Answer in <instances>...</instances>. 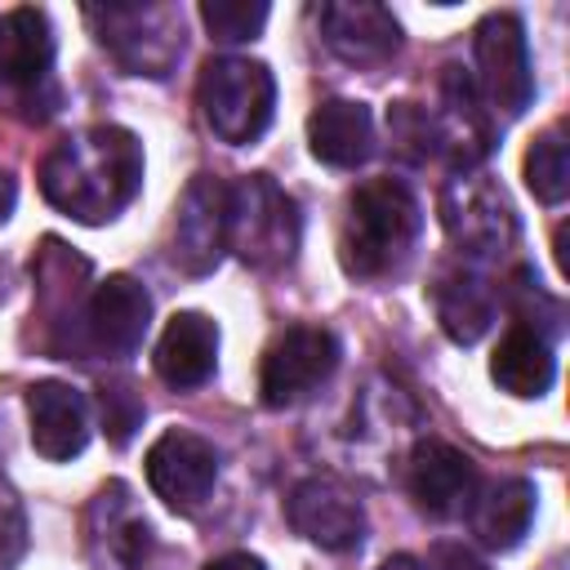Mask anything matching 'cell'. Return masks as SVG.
<instances>
[{"label": "cell", "instance_id": "cell-1", "mask_svg": "<svg viewBox=\"0 0 570 570\" xmlns=\"http://www.w3.org/2000/svg\"><path fill=\"white\" fill-rule=\"evenodd\" d=\"M142 187V147L120 125H89L40 160V191L76 223H111Z\"/></svg>", "mask_w": 570, "mask_h": 570}, {"label": "cell", "instance_id": "cell-2", "mask_svg": "<svg viewBox=\"0 0 570 570\" xmlns=\"http://www.w3.org/2000/svg\"><path fill=\"white\" fill-rule=\"evenodd\" d=\"M423 214L414 191L401 178H365L347 196L343 232H338V263L356 281H387L396 276L419 240Z\"/></svg>", "mask_w": 570, "mask_h": 570}, {"label": "cell", "instance_id": "cell-3", "mask_svg": "<svg viewBox=\"0 0 570 570\" xmlns=\"http://www.w3.org/2000/svg\"><path fill=\"white\" fill-rule=\"evenodd\" d=\"M303 236L298 205L267 174H249L227 187V249L258 272H276L294 263Z\"/></svg>", "mask_w": 570, "mask_h": 570}, {"label": "cell", "instance_id": "cell-4", "mask_svg": "<svg viewBox=\"0 0 570 570\" xmlns=\"http://www.w3.org/2000/svg\"><path fill=\"white\" fill-rule=\"evenodd\" d=\"M196 102L214 138L245 147L258 142L276 111V80L254 58H209L196 80Z\"/></svg>", "mask_w": 570, "mask_h": 570}, {"label": "cell", "instance_id": "cell-5", "mask_svg": "<svg viewBox=\"0 0 570 570\" xmlns=\"http://www.w3.org/2000/svg\"><path fill=\"white\" fill-rule=\"evenodd\" d=\"M436 209H441V227L450 245L468 258H499L517 240V209L490 174L459 169L441 187Z\"/></svg>", "mask_w": 570, "mask_h": 570}, {"label": "cell", "instance_id": "cell-6", "mask_svg": "<svg viewBox=\"0 0 570 570\" xmlns=\"http://www.w3.org/2000/svg\"><path fill=\"white\" fill-rule=\"evenodd\" d=\"M85 18L129 76H169L183 53V22L169 4H89Z\"/></svg>", "mask_w": 570, "mask_h": 570}, {"label": "cell", "instance_id": "cell-7", "mask_svg": "<svg viewBox=\"0 0 570 570\" xmlns=\"http://www.w3.org/2000/svg\"><path fill=\"white\" fill-rule=\"evenodd\" d=\"M338 338L325 325H289L281 330L258 365V396L272 410L298 405L307 401L321 383H330V374L338 370Z\"/></svg>", "mask_w": 570, "mask_h": 570}, {"label": "cell", "instance_id": "cell-8", "mask_svg": "<svg viewBox=\"0 0 570 570\" xmlns=\"http://www.w3.org/2000/svg\"><path fill=\"white\" fill-rule=\"evenodd\" d=\"M476 58V85L485 102L503 116H521L534 98V71L525 49V27L517 13H485L472 36Z\"/></svg>", "mask_w": 570, "mask_h": 570}, {"label": "cell", "instance_id": "cell-9", "mask_svg": "<svg viewBox=\"0 0 570 570\" xmlns=\"http://www.w3.org/2000/svg\"><path fill=\"white\" fill-rule=\"evenodd\" d=\"M147 325H151V294L134 276H107L85 298L76 347L98 356H134Z\"/></svg>", "mask_w": 570, "mask_h": 570}, {"label": "cell", "instance_id": "cell-10", "mask_svg": "<svg viewBox=\"0 0 570 570\" xmlns=\"http://www.w3.org/2000/svg\"><path fill=\"white\" fill-rule=\"evenodd\" d=\"M214 481H218V450L205 436H196L187 428H169L151 441L147 485L174 512H196L214 494Z\"/></svg>", "mask_w": 570, "mask_h": 570}, {"label": "cell", "instance_id": "cell-11", "mask_svg": "<svg viewBox=\"0 0 570 570\" xmlns=\"http://www.w3.org/2000/svg\"><path fill=\"white\" fill-rule=\"evenodd\" d=\"M285 517L294 525V534H303L307 543L325 548V552H347L365 539V508L356 499V490H347L338 476H307L289 490Z\"/></svg>", "mask_w": 570, "mask_h": 570}, {"label": "cell", "instance_id": "cell-12", "mask_svg": "<svg viewBox=\"0 0 570 570\" xmlns=\"http://www.w3.org/2000/svg\"><path fill=\"white\" fill-rule=\"evenodd\" d=\"M227 249V187L214 174H196L174 209V263L187 276H209Z\"/></svg>", "mask_w": 570, "mask_h": 570}, {"label": "cell", "instance_id": "cell-13", "mask_svg": "<svg viewBox=\"0 0 570 570\" xmlns=\"http://www.w3.org/2000/svg\"><path fill=\"white\" fill-rule=\"evenodd\" d=\"M405 490L428 517H459L476 494V463L450 441L423 436L405 459Z\"/></svg>", "mask_w": 570, "mask_h": 570}, {"label": "cell", "instance_id": "cell-14", "mask_svg": "<svg viewBox=\"0 0 570 570\" xmlns=\"http://www.w3.org/2000/svg\"><path fill=\"white\" fill-rule=\"evenodd\" d=\"M316 27L330 53H338L352 67H383L401 49V22L392 9L370 4V0H347V4H321Z\"/></svg>", "mask_w": 570, "mask_h": 570}, {"label": "cell", "instance_id": "cell-15", "mask_svg": "<svg viewBox=\"0 0 570 570\" xmlns=\"http://www.w3.org/2000/svg\"><path fill=\"white\" fill-rule=\"evenodd\" d=\"M27 414H31V445L49 463H67L89 445V401L80 387L40 379L27 387Z\"/></svg>", "mask_w": 570, "mask_h": 570}, {"label": "cell", "instance_id": "cell-16", "mask_svg": "<svg viewBox=\"0 0 570 570\" xmlns=\"http://www.w3.org/2000/svg\"><path fill=\"white\" fill-rule=\"evenodd\" d=\"M89 552L111 570H138L151 552V525L134 512L129 485L107 481L89 508Z\"/></svg>", "mask_w": 570, "mask_h": 570}, {"label": "cell", "instance_id": "cell-17", "mask_svg": "<svg viewBox=\"0 0 570 570\" xmlns=\"http://www.w3.org/2000/svg\"><path fill=\"white\" fill-rule=\"evenodd\" d=\"M53 67V31L49 18L31 4L0 13V89L36 94Z\"/></svg>", "mask_w": 570, "mask_h": 570}, {"label": "cell", "instance_id": "cell-18", "mask_svg": "<svg viewBox=\"0 0 570 570\" xmlns=\"http://www.w3.org/2000/svg\"><path fill=\"white\" fill-rule=\"evenodd\" d=\"M151 361H156V374L169 387H178V392L200 387L218 365V325L205 312L169 316V325L156 338V356Z\"/></svg>", "mask_w": 570, "mask_h": 570}, {"label": "cell", "instance_id": "cell-19", "mask_svg": "<svg viewBox=\"0 0 570 570\" xmlns=\"http://www.w3.org/2000/svg\"><path fill=\"white\" fill-rule=\"evenodd\" d=\"M441 94H445V102L432 116L436 151H445L459 169H472L490 151V120H485V107L476 98V85L459 67H445Z\"/></svg>", "mask_w": 570, "mask_h": 570}, {"label": "cell", "instance_id": "cell-20", "mask_svg": "<svg viewBox=\"0 0 570 570\" xmlns=\"http://www.w3.org/2000/svg\"><path fill=\"white\" fill-rule=\"evenodd\" d=\"M307 147L321 165L334 169H356L374 151V116L365 102L352 98H325L307 116Z\"/></svg>", "mask_w": 570, "mask_h": 570}, {"label": "cell", "instance_id": "cell-21", "mask_svg": "<svg viewBox=\"0 0 570 570\" xmlns=\"http://www.w3.org/2000/svg\"><path fill=\"white\" fill-rule=\"evenodd\" d=\"M534 521V485L521 481V476H503V481H490L485 490L476 485L472 503H468V525L472 534L494 548V552H508L525 539Z\"/></svg>", "mask_w": 570, "mask_h": 570}, {"label": "cell", "instance_id": "cell-22", "mask_svg": "<svg viewBox=\"0 0 570 570\" xmlns=\"http://www.w3.org/2000/svg\"><path fill=\"white\" fill-rule=\"evenodd\" d=\"M432 303H436L441 330L463 347H472L494 325V289L472 267H445L432 285Z\"/></svg>", "mask_w": 570, "mask_h": 570}, {"label": "cell", "instance_id": "cell-23", "mask_svg": "<svg viewBox=\"0 0 570 570\" xmlns=\"http://www.w3.org/2000/svg\"><path fill=\"white\" fill-rule=\"evenodd\" d=\"M490 379L508 392V396H543L557 379V356H552V343L543 330L534 325H512L494 356H490Z\"/></svg>", "mask_w": 570, "mask_h": 570}, {"label": "cell", "instance_id": "cell-24", "mask_svg": "<svg viewBox=\"0 0 570 570\" xmlns=\"http://www.w3.org/2000/svg\"><path fill=\"white\" fill-rule=\"evenodd\" d=\"M525 187L543 205H561L566 200V191H570V142H566L561 125L543 129L530 142V151H525Z\"/></svg>", "mask_w": 570, "mask_h": 570}, {"label": "cell", "instance_id": "cell-25", "mask_svg": "<svg viewBox=\"0 0 570 570\" xmlns=\"http://www.w3.org/2000/svg\"><path fill=\"white\" fill-rule=\"evenodd\" d=\"M267 4L263 0H205L200 4V22L214 40L223 45H240V40H254L267 22Z\"/></svg>", "mask_w": 570, "mask_h": 570}, {"label": "cell", "instance_id": "cell-26", "mask_svg": "<svg viewBox=\"0 0 570 570\" xmlns=\"http://www.w3.org/2000/svg\"><path fill=\"white\" fill-rule=\"evenodd\" d=\"M387 129H392V142L396 151H405L410 160H428L436 156V129H432V116L414 102H396L387 111Z\"/></svg>", "mask_w": 570, "mask_h": 570}, {"label": "cell", "instance_id": "cell-27", "mask_svg": "<svg viewBox=\"0 0 570 570\" xmlns=\"http://www.w3.org/2000/svg\"><path fill=\"white\" fill-rule=\"evenodd\" d=\"M27 552V508L18 490L0 476V566H13Z\"/></svg>", "mask_w": 570, "mask_h": 570}, {"label": "cell", "instance_id": "cell-28", "mask_svg": "<svg viewBox=\"0 0 570 570\" xmlns=\"http://www.w3.org/2000/svg\"><path fill=\"white\" fill-rule=\"evenodd\" d=\"M205 570H267L254 552H223V557H214Z\"/></svg>", "mask_w": 570, "mask_h": 570}, {"label": "cell", "instance_id": "cell-29", "mask_svg": "<svg viewBox=\"0 0 570 570\" xmlns=\"http://www.w3.org/2000/svg\"><path fill=\"white\" fill-rule=\"evenodd\" d=\"M13 205H18V183H13L9 169H0V223H9Z\"/></svg>", "mask_w": 570, "mask_h": 570}]
</instances>
